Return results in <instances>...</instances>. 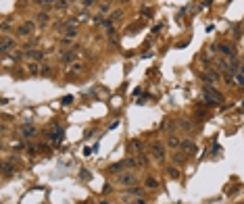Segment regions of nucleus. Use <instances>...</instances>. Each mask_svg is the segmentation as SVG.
Segmentation results:
<instances>
[{
    "label": "nucleus",
    "mask_w": 244,
    "mask_h": 204,
    "mask_svg": "<svg viewBox=\"0 0 244 204\" xmlns=\"http://www.w3.org/2000/svg\"><path fill=\"white\" fill-rule=\"evenodd\" d=\"M203 100L206 106H215V104H221L225 98H223V94L217 87H213V83H204L203 85Z\"/></svg>",
    "instance_id": "f257e3e1"
},
{
    "label": "nucleus",
    "mask_w": 244,
    "mask_h": 204,
    "mask_svg": "<svg viewBox=\"0 0 244 204\" xmlns=\"http://www.w3.org/2000/svg\"><path fill=\"white\" fill-rule=\"evenodd\" d=\"M75 61H77V50H75V48H69V50H63V52H61V63H63L65 67L73 65Z\"/></svg>",
    "instance_id": "f03ea898"
},
{
    "label": "nucleus",
    "mask_w": 244,
    "mask_h": 204,
    "mask_svg": "<svg viewBox=\"0 0 244 204\" xmlns=\"http://www.w3.org/2000/svg\"><path fill=\"white\" fill-rule=\"evenodd\" d=\"M34 29H36V23H34V21H25V23H21V25H19L17 36H19V38H27V36H32V34H34Z\"/></svg>",
    "instance_id": "7ed1b4c3"
},
{
    "label": "nucleus",
    "mask_w": 244,
    "mask_h": 204,
    "mask_svg": "<svg viewBox=\"0 0 244 204\" xmlns=\"http://www.w3.org/2000/svg\"><path fill=\"white\" fill-rule=\"evenodd\" d=\"M198 77H200L204 83H217L219 81V71H215V69H211V71H200Z\"/></svg>",
    "instance_id": "20e7f679"
},
{
    "label": "nucleus",
    "mask_w": 244,
    "mask_h": 204,
    "mask_svg": "<svg viewBox=\"0 0 244 204\" xmlns=\"http://www.w3.org/2000/svg\"><path fill=\"white\" fill-rule=\"evenodd\" d=\"M50 129H52V131L48 133V140H50L52 144H61V142H63V135H65V131H63L59 125H52Z\"/></svg>",
    "instance_id": "39448f33"
},
{
    "label": "nucleus",
    "mask_w": 244,
    "mask_h": 204,
    "mask_svg": "<svg viewBox=\"0 0 244 204\" xmlns=\"http://www.w3.org/2000/svg\"><path fill=\"white\" fill-rule=\"evenodd\" d=\"M0 48H2V56H6L11 50H15V38L4 36V38H2V44H0Z\"/></svg>",
    "instance_id": "423d86ee"
},
{
    "label": "nucleus",
    "mask_w": 244,
    "mask_h": 204,
    "mask_svg": "<svg viewBox=\"0 0 244 204\" xmlns=\"http://www.w3.org/2000/svg\"><path fill=\"white\" fill-rule=\"evenodd\" d=\"M217 50H219L225 58H236V48H234V46H230V44H219V46H217Z\"/></svg>",
    "instance_id": "0eeeda50"
},
{
    "label": "nucleus",
    "mask_w": 244,
    "mask_h": 204,
    "mask_svg": "<svg viewBox=\"0 0 244 204\" xmlns=\"http://www.w3.org/2000/svg\"><path fill=\"white\" fill-rule=\"evenodd\" d=\"M117 183L119 185H134L136 183V177H134V173H121L117 177Z\"/></svg>",
    "instance_id": "6e6552de"
},
{
    "label": "nucleus",
    "mask_w": 244,
    "mask_h": 204,
    "mask_svg": "<svg viewBox=\"0 0 244 204\" xmlns=\"http://www.w3.org/2000/svg\"><path fill=\"white\" fill-rule=\"evenodd\" d=\"M186 154H196L198 152V148H196V144L192 142V140H182V146H179Z\"/></svg>",
    "instance_id": "1a4fd4ad"
},
{
    "label": "nucleus",
    "mask_w": 244,
    "mask_h": 204,
    "mask_svg": "<svg viewBox=\"0 0 244 204\" xmlns=\"http://www.w3.org/2000/svg\"><path fill=\"white\" fill-rule=\"evenodd\" d=\"M150 154H152L155 161H163L165 158V148H163L161 144H152L150 146Z\"/></svg>",
    "instance_id": "9d476101"
},
{
    "label": "nucleus",
    "mask_w": 244,
    "mask_h": 204,
    "mask_svg": "<svg viewBox=\"0 0 244 204\" xmlns=\"http://www.w3.org/2000/svg\"><path fill=\"white\" fill-rule=\"evenodd\" d=\"M25 54L29 56V61H36V63L44 61V56H46V52H44V50H38V48H34V50H27Z\"/></svg>",
    "instance_id": "9b49d317"
},
{
    "label": "nucleus",
    "mask_w": 244,
    "mask_h": 204,
    "mask_svg": "<svg viewBox=\"0 0 244 204\" xmlns=\"http://www.w3.org/2000/svg\"><path fill=\"white\" fill-rule=\"evenodd\" d=\"M77 34H80L77 25H67V23H65V36H63V38H69V40H73V38H77Z\"/></svg>",
    "instance_id": "f8f14e48"
},
{
    "label": "nucleus",
    "mask_w": 244,
    "mask_h": 204,
    "mask_svg": "<svg viewBox=\"0 0 244 204\" xmlns=\"http://www.w3.org/2000/svg\"><path fill=\"white\" fill-rule=\"evenodd\" d=\"M34 135H36V127H34V125H23V127H21V137L32 140Z\"/></svg>",
    "instance_id": "ddd939ff"
},
{
    "label": "nucleus",
    "mask_w": 244,
    "mask_h": 204,
    "mask_svg": "<svg viewBox=\"0 0 244 204\" xmlns=\"http://www.w3.org/2000/svg\"><path fill=\"white\" fill-rule=\"evenodd\" d=\"M127 150H129L131 154H140V152H142V142H140V140H131V142L127 144Z\"/></svg>",
    "instance_id": "4468645a"
},
{
    "label": "nucleus",
    "mask_w": 244,
    "mask_h": 204,
    "mask_svg": "<svg viewBox=\"0 0 244 204\" xmlns=\"http://www.w3.org/2000/svg\"><path fill=\"white\" fill-rule=\"evenodd\" d=\"M167 146H169V148H179V146H182V140H179L175 133H169V135H167Z\"/></svg>",
    "instance_id": "2eb2a0df"
},
{
    "label": "nucleus",
    "mask_w": 244,
    "mask_h": 204,
    "mask_svg": "<svg viewBox=\"0 0 244 204\" xmlns=\"http://www.w3.org/2000/svg\"><path fill=\"white\" fill-rule=\"evenodd\" d=\"M25 69H27V73H29V75H40V69H42V67L36 63V61H29V63L25 65Z\"/></svg>",
    "instance_id": "dca6fc26"
},
{
    "label": "nucleus",
    "mask_w": 244,
    "mask_h": 204,
    "mask_svg": "<svg viewBox=\"0 0 244 204\" xmlns=\"http://www.w3.org/2000/svg\"><path fill=\"white\" fill-rule=\"evenodd\" d=\"M215 67L219 69V71H230V61L227 58H215Z\"/></svg>",
    "instance_id": "f3484780"
},
{
    "label": "nucleus",
    "mask_w": 244,
    "mask_h": 204,
    "mask_svg": "<svg viewBox=\"0 0 244 204\" xmlns=\"http://www.w3.org/2000/svg\"><path fill=\"white\" fill-rule=\"evenodd\" d=\"M167 175H169L171 179H179V177H182V173L177 171V167H175V164H169V167H167Z\"/></svg>",
    "instance_id": "a211bd4d"
},
{
    "label": "nucleus",
    "mask_w": 244,
    "mask_h": 204,
    "mask_svg": "<svg viewBox=\"0 0 244 204\" xmlns=\"http://www.w3.org/2000/svg\"><path fill=\"white\" fill-rule=\"evenodd\" d=\"M144 188H148V190H157V188H159V181H157L155 177H146V179H144Z\"/></svg>",
    "instance_id": "6ab92c4d"
},
{
    "label": "nucleus",
    "mask_w": 244,
    "mask_h": 204,
    "mask_svg": "<svg viewBox=\"0 0 244 204\" xmlns=\"http://www.w3.org/2000/svg\"><path fill=\"white\" fill-rule=\"evenodd\" d=\"M136 163H138V167H146V164H148V156H146V152L136 154Z\"/></svg>",
    "instance_id": "aec40b11"
},
{
    "label": "nucleus",
    "mask_w": 244,
    "mask_h": 204,
    "mask_svg": "<svg viewBox=\"0 0 244 204\" xmlns=\"http://www.w3.org/2000/svg\"><path fill=\"white\" fill-rule=\"evenodd\" d=\"M13 173H15V169H13V164H11V163H4V164H2V175H4V177H11Z\"/></svg>",
    "instance_id": "412c9836"
},
{
    "label": "nucleus",
    "mask_w": 244,
    "mask_h": 204,
    "mask_svg": "<svg viewBox=\"0 0 244 204\" xmlns=\"http://www.w3.org/2000/svg\"><path fill=\"white\" fill-rule=\"evenodd\" d=\"M81 71H83V67H81L80 63H73V65H71V69H69V75H80Z\"/></svg>",
    "instance_id": "4be33fe9"
},
{
    "label": "nucleus",
    "mask_w": 244,
    "mask_h": 204,
    "mask_svg": "<svg viewBox=\"0 0 244 204\" xmlns=\"http://www.w3.org/2000/svg\"><path fill=\"white\" fill-rule=\"evenodd\" d=\"M186 158H188V156H186L184 152H177V154H173V163H175V164H184V163H186Z\"/></svg>",
    "instance_id": "5701e85b"
},
{
    "label": "nucleus",
    "mask_w": 244,
    "mask_h": 204,
    "mask_svg": "<svg viewBox=\"0 0 244 204\" xmlns=\"http://www.w3.org/2000/svg\"><path fill=\"white\" fill-rule=\"evenodd\" d=\"M36 19H38V23H40V25H46V23L50 21V15H48V13L44 10V13H40V15H38Z\"/></svg>",
    "instance_id": "b1692460"
},
{
    "label": "nucleus",
    "mask_w": 244,
    "mask_h": 204,
    "mask_svg": "<svg viewBox=\"0 0 244 204\" xmlns=\"http://www.w3.org/2000/svg\"><path fill=\"white\" fill-rule=\"evenodd\" d=\"M179 127H182L184 131H192V123L186 121V119H182V121H179Z\"/></svg>",
    "instance_id": "393cba45"
},
{
    "label": "nucleus",
    "mask_w": 244,
    "mask_h": 204,
    "mask_svg": "<svg viewBox=\"0 0 244 204\" xmlns=\"http://www.w3.org/2000/svg\"><path fill=\"white\" fill-rule=\"evenodd\" d=\"M40 75H44V77H50V75H52V69H50L48 65H44V67L40 69Z\"/></svg>",
    "instance_id": "a878e982"
},
{
    "label": "nucleus",
    "mask_w": 244,
    "mask_h": 204,
    "mask_svg": "<svg viewBox=\"0 0 244 204\" xmlns=\"http://www.w3.org/2000/svg\"><path fill=\"white\" fill-rule=\"evenodd\" d=\"M71 46H73V42L69 40V38H63V40H61V48H65V50H69Z\"/></svg>",
    "instance_id": "bb28decb"
},
{
    "label": "nucleus",
    "mask_w": 244,
    "mask_h": 204,
    "mask_svg": "<svg viewBox=\"0 0 244 204\" xmlns=\"http://www.w3.org/2000/svg\"><path fill=\"white\" fill-rule=\"evenodd\" d=\"M59 10H63V8H67L69 6V0H56V4H54Z\"/></svg>",
    "instance_id": "cd10ccee"
},
{
    "label": "nucleus",
    "mask_w": 244,
    "mask_h": 204,
    "mask_svg": "<svg viewBox=\"0 0 244 204\" xmlns=\"http://www.w3.org/2000/svg\"><path fill=\"white\" fill-rule=\"evenodd\" d=\"M234 83H236V85H244V75L242 73H236V75H234Z\"/></svg>",
    "instance_id": "c85d7f7f"
},
{
    "label": "nucleus",
    "mask_w": 244,
    "mask_h": 204,
    "mask_svg": "<svg viewBox=\"0 0 244 204\" xmlns=\"http://www.w3.org/2000/svg\"><path fill=\"white\" fill-rule=\"evenodd\" d=\"M92 21H94L96 25H104V17H102V15H94V17H92Z\"/></svg>",
    "instance_id": "c756f323"
},
{
    "label": "nucleus",
    "mask_w": 244,
    "mask_h": 204,
    "mask_svg": "<svg viewBox=\"0 0 244 204\" xmlns=\"http://www.w3.org/2000/svg\"><path fill=\"white\" fill-rule=\"evenodd\" d=\"M127 194H131V196H142V188H129Z\"/></svg>",
    "instance_id": "7c9ffc66"
},
{
    "label": "nucleus",
    "mask_w": 244,
    "mask_h": 204,
    "mask_svg": "<svg viewBox=\"0 0 244 204\" xmlns=\"http://www.w3.org/2000/svg\"><path fill=\"white\" fill-rule=\"evenodd\" d=\"M232 31H234V38L238 40L240 38V25H232Z\"/></svg>",
    "instance_id": "2f4dec72"
},
{
    "label": "nucleus",
    "mask_w": 244,
    "mask_h": 204,
    "mask_svg": "<svg viewBox=\"0 0 244 204\" xmlns=\"http://www.w3.org/2000/svg\"><path fill=\"white\" fill-rule=\"evenodd\" d=\"M121 15H123V10H113V13H111V19H113V21H117Z\"/></svg>",
    "instance_id": "473e14b6"
},
{
    "label": "nucleus",
    "mask_w": 244,
    "mask_h": 204,
    "mask_svg": "<svg viewBox=\"0 0 244 204\" xmlns=\"http://www.w3.org/2000/svg\"><path fill=\"white\" fill-rule=\"evenodd\" d=\"M109 8H111L109 2H102V4H100V13H109Z\"/></svg>",
    "instance_id": "72a5a7b5"
},
{
    "label": "nucleus",
    "mask_w": 244,
    "mask_h": 204,
    "mask_svg": "<svg viewBox=\"0 0 244 204\" xmlns=\"http://www.w3.org/2000/svg\"><path fill=\"white\" fill-rule=\"evenodd\" d=\"M63 104H65V106L73 104V96H65V98H63Z\"/></svg>",
    "instance_id": "f704fd0d"
},
{
    "label": "nucleus",
    "mask_w": 244,
    "mask_h": 204,
    "mask_svg": "<svg viewBox=\"0 0 244 204\" xmlns=\"http://www.w3.org/2000/svg\"><path fill=\"white\" fill-rule=\"evenodd\" d=\"M36 152H38V148H36V146H27V154H29V156H34Z\"/></svg>",
    "instance_id": "c9c22d12"
},
{
    "label": "nucleus",
    "mask_w": 244,
    "mask_h": 204,
    "mask_svg": "<svg viewBox=\"0 0 244 204\" xmlns=\"http://www.w3.org/2000/svg\"><path fill=\"white\" fill-rule=\"evenodd\" d=\"M161 127H163V129H171V127H173V123H171V121H163Z\"/></svg>",
    "instance_id": "e433bc0d"
},
{
    "label": "nucleus",
    "mask_w": 244,
    "mask_h": 204,
    "mask_svg": "<svg viewBox=\"0 0 244 204\" xmlns=\"http://www.w3.org/2000/svg\"><path fill=\"white\" fill-rule=\"evenodd\" d=\"M8 27H11V21H8V19H4V21H2V31H6Z\"/></svg>",
    "instance_id": "4c0bfd02"
},
{
    "label": "nucleus",
    "mask_w": 244,
    "mask_h": 204,
    "mask_svg": "<svg viewBox=\"0 0 244 204\" xmlns=\"http://www.w3.org/2000/svg\"><path fill=\"white\" fill-rule=\"evenodd\" d=\"M52 2H56V0H38V4H44V6H50Z\"/></svg>",
    "instance_id": "58836bf2"
},
{
    "label": "nucleus",
    "mask_w": 244,
    "mask_h": 204,
    "mask_svg": "<svg viewBox=\"0 0 244 204\" xmlns=\"http://www.w3.org/2000/svg\"><path fill=\"white\" fill-rule=\"evenodd\" d=\"M142 15H148V17H152V8H146V6H144V8H142Z\"/></svg>",
    "instance_id": "ea45409f"
},
{
    "label": "nucleus",
    "mask_w": 244,
    "mask_h": 204,
    "mask_svg": "<svg viewBox=\"0 0 244 204\" xmlns=\"http://www.w3.org/2000/svg\"><path fill=\"white\" fill-rule=\"evenodd\" d=\"M77 19H80V23H81V21H88V13L83 10V13H81V15H80V17H77Z\"/></svg>",
    "instance_id": "a19ab883"
},
{
    "label": "nucleus",
    "mask_w": 244,
    "mask_h": 204,
    "mask_svg": "<svg viewBox=\"0 0 244 204\" xmlns=\"http://www.w3.org/2000/svg\"><path fill=\"white\" fill-rule=\"evenodd\" d=\"M80 177H81V179H90V173H88V171H81Z\"/></svg>",
    "instance_id": "79ce46f5"
},
{
    "label": "nucleus",
    "mask_w": 244,
    "mask_h": 204,
    "mask_svg": "<svg viewBox=\"0 0 244 204\" xmlns=\"http://www.w3.org/2000/svg\"><path fill=\"white\" fill-rule=\"evenodd\" d=\"M94 2H96V0H83V6H86V8H88V6H92V4H94Z\"/></svg>",
    "instance_id": "37998d69"
},
{
    "label": "nucleus",
    "mask_w": 244,
    "mask_h": 204,
    "mask_svg": "<svg viewBox=\"0 0 244 204\" xmlns=\"http://www.w3.org/2000/svg\"><path fill=\"white\" fill-rule=\"evenodd\" d=\"M240 73H242V75H244V65H240Z\"/></svg>",
    "instance_id": "c03bdc74"
},
{
    "label": "nucleus",
    "mask_w": 244,
    "mask_h": 204,
    "mask_svg": "<svg viewBox=\"0 0 244 204\" xmlns=\"http://www.w3.org/2000/svg\"><path fill=\"white\" fill-rule=\"evenodd\" d=\"M100 204H111V202H109V200H102V202H100Z\"/></svg>",
    "instance_id": "a18cd8bd"
},
{
    "label": "nucleus",
    "mask_w": 244,
    "mask_h": 204,
    "mask_svg": "<svg viewBox=\"0 0 244 204\" xmlns=\"http://www.w3.org/2000/svg\"><path fill=\"white\" fill-rule=\"evenodd\" d=\"M136 204H144V200H138V202H136Z\"/></svg>",
    "instance_id": "49530a36"
},
{
    "label": "nucleus",
    "mask_w": 244,
    "mask_h": 204,
    "mask_svg": "<svg viewBox=\"0 0 244 204\" xmlns=\"http://www.w3.org/2000/svg\"><path fill=\"white\" fill-rule=\"evenodd\" d=\"M119 2H123V4H125V2H127V0H119Z\"/></svg>",
    "instance_id": "de8ad7c7"
},
{
    "label": "nucleus",
    "mask_w": 244,
    "mask_h": 204,
    "mask_svg": "<svg viewBox=\"0 0 244 204\" xmlns=\"http://www.w3.org/2000/svg\"><path fill=\"white\" fill-rule=\"evenodd\" d=\"M242 111H244V104H242Z\"/></svg>",
    "instance_id": "09e8293b"
}]
</instances>
